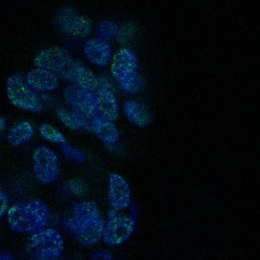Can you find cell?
Returning a JSON list of instances; mask_svg holds the SVG:
<instances>
[{
  "label": "cell",
  "mask_w": 260,
  "mask_h": 260,
  "mask_svg": "<svg viewBox=\"0 0 260 260\" xmlns=\"http://www.w3.org/2000/svg\"><path fill=\"white\" fill-rule=\"evenodd\" d=\"M105 224L104 215L94 201L74 203L69 215L62 220L63 228L85 247L93 246L102 240Z\"/></svg>",
  "instance_id": "1"
},
{
  "label": "cell",
  "mask_w": 260,
  "mask_h": 260,
  "mask_svg": "<svg viewBox=\"0 0 260 260\" xmlns=\"http://www.w3.org/2000/svg\"><path fill=\"white\" fill-rule=\"evenodd\" d=\"M51 212L42 200L17 202L11 205L6 213V221L11 231L30 235L48 224Z\"/></svg>",
  "instance_id": "2"
},
{
  "label": "cell",
  "mask_w": 260,
  "mask_h": 260,
  "mask_svg": "<svg viewBox=\"0 0 260 260\" xmlns=\"http://www.w3.org/2000/svg\"><path fill=\"white\" fill-rule=\"evenodd\" d=\"M25 249L36 260H54L63 254L64 240L58 230L44 228L28 236Z\"/></svg>",
  "instance_id": "3"
},
{
  "label": "cell",
  "mask_w": 260,
  "mask_h": 260,
  "mask_svg": "<svg viewBox=\"0 0 260 260\" xmlns=\"http://www.w3.org/2000/svg\"><path fill=\"white\" fill-rule=\"evenodd\" d=\"M6 95L16 108L40 113L44 107L39 95L27 85L19 73H13L6 80Z\"/></svg>",
  "instance_id": "4"
},
{
  "label": "cell",
  "mask_w": 260,
  "mask_h": 260,
  "mask_svg": "<svg viewBox=\"0 0 260 260\" xmlns=\"http://www.w3.org/2000/svg\"><path fill=\"white\" fill-rule=\"evenodd\" d=\"M135 228V219L130 214L118 213L111 209L103 233V242L109 247L123 245L131 237Z\"/></svg>",
  "instance_id": "5"
},
{
  "label": "cell",
  "mask_w": 260,
  "mask_h": 260,
  "mask_svg": "<svg viewBox=\"0 0 260 260\" xmlns=\"http://www.w3.org/2000/svg\"><path fill=\"white\" fill-rule=\"evenodd\" d=\"M32 172L42 184L53 183L60 175L59 158L49 147L39 145L32 153Z\"/></svg>",
  "instance_id": "6"
},
{
  "label": "cell",
  "mask_w": 260,
  "mask_h": 260,
  "mask_svg": "<svg viewBox=\"0 0 260 260\" xmlns=\"http://www.w3.org/2000/svg\"><path fill=\"white\" fill-rule=\"evenodd\" d=\"M56 24L62 34L78 39L87 36L91 29L90 19L79 15L71 7H64L57 13Z\"/></svg>",
  "instance_id": "7"
},
{
  "label": "cell",
  "mask_w": 260,
  "mask_h": 260,
  "mask_svg": "<svg viewBox=\"0 0 260 260\" xmlns=\"http://www.w3.org/2000/svg\"><path fill=\"white\" fill-rule=\"evenodd\" d=\"M63 96L72 110L83 114L86 118L91 120L98 115L96 99L92 91L71 84L63 89Z\"/></svg>",
  "instance_id": "8"
},
{
  "label": "cell",
  "mask_w": 260,
  "mask_h": 260,
  "mask_svg": "<svg viewBox=\"0 0 260 260\" xmlns=\"http://www.w3.org/2000/svg\"><path fill=\"white\" fill-rule=\"evenodd\" d=\"M93 93L96 99L98 115L110 121L116 120L119 117V106L114 89L106 77L98 78V87Z\"/></svg>",
  "instance_id": "9"
},
{
  "label": "cell",
  "mask_w": 260,
  "mask_h": 260,
  "mask_svg": "<svg viewBox=\"0 0 260 260\" xmlns=\"http://www.w3.org/2000/svg\"><path fill=\"white\" fill-rule=\"evenodd\" d=\"M58 75L63 79L71 81L73 84L92 92L98 87V78L95 75L86 65L76 59H71Z\"/></svg>",
  "instance_id": "10"
},
{
  "label": "cell",
  "mask_w": 260,
  "mask_h": 260,
  "mask_svg": "<svg viewBox=\"0 0 260 260\" xmlns=\"http://www.w3.org/2000/svg\"><path fill=\"white\" fill-rule=\"evenodd\" d=\"M108 203L113 210L122 211L131 203V189L128 182L119 174H109Z\"/></svg>",
  "instance_id": "11"
},
{
  "label": "cell",
  "mask_w": 260,
  "mask_h": 260,
  "mask_svg": "<svg viewBox=\"0 0 260 260\" xmlns=\"http://www.w3.org/2000/svg\"><path fill=\"white\" fill-rule=\"evenodd\" d=\"M71 56L67 50L61 47H51L40 51L35 59L34 63L38 68L46 69L53 73H59L71 60Z\"/></svg>",
  "instance_id": "12"
},
{
  "label": "cell",
  "mask_w": 260,
  "mask_h": 260,
  "mask_svg": "<svg viewBox=\"0 0 260 260\" xmlns=\"http://www.w3.org/2000/svg\"><path fill=\"white\" fill-rule=\"evenodd\" d=\"M137 57L135 53L128 48L118 50L112 60L111 73L116 81L122 82L137 73Z\"/></svg>",
  "instance_id": "13"
},
{
  "label": "cell",
  "mask_w": 260,
  "mask_h": 260,
  "mask_svg": "<svg viewBox=\"0 0 260 260\" xmlns=\"http://www.w3.org/2000/svg\"><path fill=\"white\" fill-rule=\"evenodd\" d=\"M83 55L89 63L98 67H105L112 57V49L107 41L100 38H92L85 42Z\"/></svg>",
  "instance_id": "14"
},
{
  "label": "cell",
  "mask_w": 260,
  "mask_h": 260,
  "mask_svg": "<svg viewBox=\"0 0 260 260\" xmlns=\"http://www.w3.org/2000/svg\"><path fill=\"white\" fill-rule=\"evenodd\" d=\"M27 85L38 91H52L59 86V80L55 73L42 68L30 70L25 77Z\"/></svg>",
  "instance_id": "15"
},
{
  "label": "cell",
  "mask_w": 260,
  "mask_h": 260,
  "mask_svg": "<svg viewBox=\"0 0 260 260\" xmlns=\"http://www.w3.org/2000/svg\"><path fill=\"white\" fill-rule=\"evenodd\" d=\"M90 126L91 131L105 144H114L118 141L119 132L114 122L96 115L90 120Z\"/></svg>",
  "instance_id": "16"
},
{
  "label": "cell",
  "mask_w": 260,
  "mask_h": 260,
  "mask_svg": "<svg viewBox=\"0 0 260 260\" xmlns=\"http://www.w3.org/2000/svg\"><path fill=\"white\" fill-rule=\"evenodd\" d=\"M124 115L137 126H146L150 123V112L147 106L139 101L128 100L123 105Z\"/></svg>",
  "instance_id": "17"
},
{
  "label": "cell",
  "mask_w": 260,
  "mask_h": 260,
  "mask_svg": "<svg viewBox=\"0 0 260 260\" xmlns=\"http://www.w3.org/2000/svg\"><path fill=\"white\" fill-rule=\"evenodd\" d=\"M34 136V127L27 121L15 123L8 132L7 140L12 146H19L29 141Z\"/></svg>",
  "instance_id": "18"
},
{
  "label": "cell",
  "mask_w": 260,
  "mask_h": 260,
  "mask_svg": "<svg viewBox=\"0 0 260 260\" xmlns=\"http://www.w3.org/2000/svg\"><path fill=\"white\" fill-rule=\"evenodd\" d=\"M95 31L100 39L106 41L115 38L119 34V27L113 20H102L96 24Z\"/></svg>",
  "instance_id": "19"
},
{
  "label": "cell",
  "mask_w": 260,
  "mask_h": 260,
  "mask_svg": "<svg viewBox=\"0 0 260 260\" xmlns=\"http://www.w3.org/2000/svg\"><path fill=\"white\" fill-rule=\"evenodd\" d=\"M39 132L45 140H48L50 142H56V143H60V144L66 142L64 135L59 130H57L55 127H53L52 125H49L47 123L40 125Z\"/></svg>",
  "instance_id": "20"
},
{
  "label": "cell",
  "mask_w": 260,
  "mask_h": 260,
  "mask_svg": "<svg viewBox=\"0 0 260 260\" xmlns=\"http://www.w3.org/2000/svg\"><path fill=\"white\" fill-rule=\"evenodd\" d=\"M60 149H61V152L63 153V155L71 161L81 164L85 160L84 152L80 148L72 146L67 142L62 143L60 146Z\"/></svg>",
  "instance_id": "21"
},
{
  "label": "cell",
  "mask_w": 260,
  "mask_h": 260,
  "mask_svg": "<svg viewBox=\"0 0 260 260\" xmlns=\"http://www.w3.org/2000/svg\"><path fill=\"white\" fill-rule=\"evenodd\" d=\"M118 84H119V87L125 92L137 93L143 87V80H142L140 74L137 72L135 75H133L129 79L119 82Z\"/></svg>",
  "instance_id": "22"
},
{
  "label": "cell",
  "mask_w": 260,
  "mask_h": 260,
  "mask_svg": "<svg viewBox=\"0 0 260 260\" xmlns=\"http://www.w3.org/2000/svg\"><path fill=\"white\" fill-rule=\"evenodd\" d=\"M56 115L58 117V119L68 128L72 129V130H77L79 129V127L77 126V124L74 121V118L72 116L71 112H68L67 110L63 109V108H58L56 110Z\"/></svg>",
  "instance_id": "23"
},
{
  "label": "cell",
  "mask_w": 260,
  "mask_h": 260,
  "mask_svg": "<svg viewBox=\"0 0 260 260\" xmlns=\"http://www.w3.org/2000/svg\"><path fill=\"white\" fill-rule=\"evenodd\" d=\"M72 116L74 118L75 123L77 124V126L85 131H91V126H90V122L88 121V118H86L83 114L72 110L71 111Z\"/></svg>",
  "instance_id": "24"
},
{
  "label": "cell",
  "mask_w": 260,
  "mask_h": 260,
  "mask_svg": "<svg viewBox=\"0 0 260 260\" xmlns=\"http://www.w3.org/2000/svg\"><path fill=\"white\" fill-rule=\"evenodd\" d=\"M88 260H113V255L111 251L106 249H101L92 252L89 255Z\"/></svg>",
  "instance_id": "25"
},
{
  "label": "cell",
  "mask_w": 260,
  "mask_h": 260,
  "mask_svg": "<svg viewBox=\"0 0 260 260\" xmlns=\"http://www.w3.org/2000/svg\"><path fill=\"white\" fill-rule=\"evenodd\" d=\"M9 204H10V199L8 195L3 190H0V218L6 215L9 209Z\"/></svg>",
  "instance_id": "26"
},
{
  "label": "cell",
  "mask_w": 260,
  "mask_h": 260,
  "mask_svg": "<svg viewBox=\"0 0 260 260\" xmlns=\"http://www.w3.org/2000/svg\"><path fill=\"white\" fill-rule=\"evenodd\" d=\"M0 260H14V257L10 252L0 250Z\"/></svg>",
  "instance_id": "27"
},
{
  "label": "cell",
  "mask_w": 260,
  "mask_h": 260,
  "mask_svg": "<svg viewBox=\"0 0 260 260\" xmlns=\"http://www.w3.org/2000/svg\"><path fill=\"white\" fill-rule=\"evenodd\" d=\"M6 128V119L2 116H0V138L2 137L4 131Z\"/></svg>",
  "instance_id": "28"
},
{
  "label": "cell",
  "mask_w": 260,
  "mask_h": 260,
  "mask_svg": "<svg viewBox=\"0 0 260 260\" xmlns=\"http://www.w3.org/2000/svg\"><path fill=\"white\" fill-rule=\"evenodd\" d=\"M0 180H1V179H0Z\"/></svg>",
  "instance_id": "29"
}]
</instances>
